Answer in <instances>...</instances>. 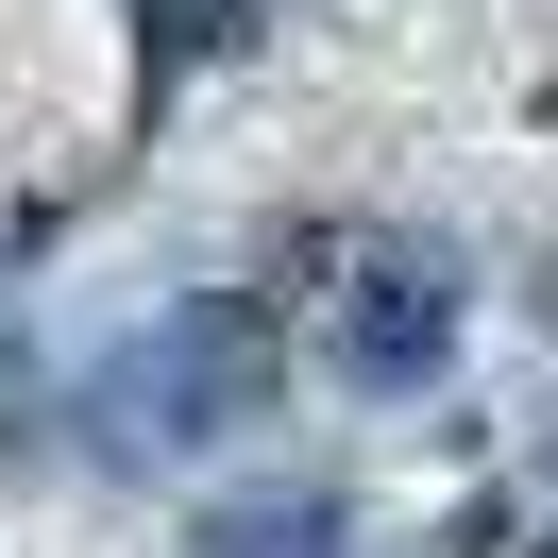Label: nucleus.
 I'll list each match as a JSON object with an SVG mask.
<instances>
[{"label":"nucleus","mask_w":558,"mask_h":558,"mask_svg":"<svg viewBox=\"0 0 558 558\" xmlns=\"http://www.w3.org/2000/svg\"><path fill=\"white\" fill-rule=\"evenodd\" d=\"M457 322H474L457 254H355V288L322 305V355H339L355 389H423V373L457 355Z\"/></svg>","instance_id":"nucleus-2"},{"label":"nucleus","mask_w":558,"mask_h":558,"mask_svg":"<svg viewBox=\"0 0 558 558\" xmlns=\"http://www.w3.org/2000/svg\"><path fill=\"white\" fill-rule=\"evenodd\" d=\"M355 542V508L322 474H271V490H220L204 508V558H339Z\"/></svg>","instance_id":"nucleus-3"},{"label":"nucleus","mask_w":558,"mask_h":558,"mask_svg":"<svg viewBox=\"0 0 558 558\" xmlns=\"http://www.w3.org/2000/svg\"><path fill=\"white\" fill-rule=\"evenodd\" d=\"M254 389H271V322L238 288H186L153 339H119L102 423H119V457H204L220 423H254Z\"/></svg>","instance_id":"nucleus-1"}]
</instances>
